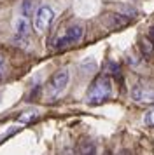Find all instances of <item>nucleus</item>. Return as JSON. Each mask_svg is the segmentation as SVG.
<instances>
[{"mask_svg": "<svg viewBox=\"0 0 154 155\" xmlns=\"http://www.w3.org/2000/svg\"><path fill=\"white\" fill-rule=\"evenodd\" d=\"M110 96H112V80L107 75H102L89 85V89L86 92V101H88V105L96 106L109 101Z\"/></svg>", "mask_w": 154, "mask_h": 155, "instance_id": "f257e3e1", "label": "nucleus"}, {"mask_svg": "<svg viewBox=\"0 0 154 155\" xmlns=\"http://www.w3.org/2000/svg\"><path fill=\"white\" fill-rule=\"evenodd\" d=\"M68 80H70L68 70H58L54 75L51 77V80H49V84H47V96L49 98L60 96V94L67 89Z\"/></svg>", "mask_w": 154, "mask_h": 155, "instance_id": "f03ea898", "label": "nucleus"}, {"mask_svg": "<svg viewBox=\"0 0 154 155\" xmlns=\"http://www.w3.org/2000/svg\"><path fill=\"white\" fill-rule=\"evenodd\" d=\"M84 35V28L81 25H72L68 28L65 30V33H63L58 40H56V47L58 49H63V47H67V45H72V44H77Z\"/></svg>", "mask_w": 154, "mask_h": 155, "instance_id": "7ed1b4c3", "label": "nucleus"}, {"mask_svg": "<svg viewBox=\"0 0 154 155\" xmlns=\"http://www.w3.org/2000/svg\"><path fill=\"white\" fill-rule=\"evenodd\" d=\"M54 19V11L49 5H42L37 9V12L33 16V26L37 31H46L49 28V25Z\"/></svg>", "mask_w": 154, "mask_h": 155, "instance_id": "20e7f679", "label": "nucleus"}, {"mask_svg": "<svg viewBox=\"0 0 154 155\" xmlns=\"http://www.w3.org/2000/svg\"><path fill=\"white\" fill-rule=\"evenodd\" d=\"M130 96H131V99L137 101V103H145V105L154 103V91L151 87H145V85H142V84L133 85Z\"/></svg>", "mask_w": 154, "mask_h": 155, "instance_id": "39448f33", "label": "nucleus"}, {"mask_svg": "<svg viewBox=\"0 0 154 155\" xmlns=\"http://www.w3.org/2000/svg\"><path fill=\"white\" fill-rule=\"evenodd\" d=\"M77 155H96V147L91 141H82L77 148Z\"/></svg>", "mask_w": 154, "mask_h": 155, "instance_id": "423d86ee", "label": "nucleus"}, {"mask_svg": "<svg viewBox=\"0 0 154 155\" xmlns=\"http://www.w3.org/2000/svg\"><path fill=\"white\" fill-rule=\"evenodd\" d=\"M140 51L144 52L145 58H152L154 56V44L151 38H142L140 40Z\"/></svg>", "mask_w": 154, "mask_h": 155, "instance_id": "0eeeda50", "label": "nucleus"}, {"mask_svg": "<svg viewBox=\"0 0 154 155\" xmlns=\"http://www.w3.org/2000/svg\"><path fill=\"white\" fill-rule=\"evenodd\" d=\"M30 33V25H28L26 18H21L16 21V35L18 37H26Z\"/></svg>", "mask_w": 154, "mask_h": 155, "instance_id": "6e6552de", "label": "nucleus"}, {"mask_svg": "<svg viewBox=\"0 0 154 155\" xmlns=\"http://www.w3.org/2000/svg\"><path fill=\"white\" fill-rule=\"evenodd\" d=\"M33 5H35L33 0H25V2H23V5H21V12H23V18H28V16H32V12H33Z\"/></svg>", "mask_w": 154, "mask_h": 155, "instance_id": "1a4fd4ad", "label": "nucleus"}, {"mask_svg": "<svg viewBox=\"0 0 154 155\" xmlns=\"http://www.w3.org/2000/svg\"><path fill=\"white\" fill-rule=\"evenodd\" d=\"M144 122H145L147 126L154 127V108H152V110H149V112L145 113V117H144Z\"/></svg>", "mask_w": 154, "mask_h": 155, "instance_id": "9d476101", "label": "nucleus"}, {"mask_svg": "<svg viewBox=\"0 0 154 155\" xmlns=\"http://www.w3.org/2000/svg\"><path fill=\"white\" fill-rule=\"evenodd\" d=\"M35 119H37V113L35 112H26L25 115H21L19 117L21 122H32V120H35Z\"/></svg>", "mask_w": 154, "mask_h": 155, "instance_id": "9b49d317", "label": "nucleus"}, {"mask_svg": "<svg viewBox=\"0 0 154 155\" xmlns=\"http://www.w3.org/2000/svg\"><path fill=\"white\" fill-rule=\"evenodd\" d=\"M149 38H151L152 44H154V28H151V31H149Z\"/></svg>", "mask_w": 154, "mask_h": 155, "instance_id": "f8f14e48", "label": "nucleus"}, {"mask_svg": "<svg viewBox=\"0 0 154 155\" xmlns=\"http://www.w3.org/2000/svg\"><path fill=\"white\" fill-rule=\"evenodd\" d=\"M4 75H5V71H4V66H0V80L4 78Z\"/></svg>", "mask_w": 154, "mask_h": 155, "instance_id": "ddd939ff", "label": "nucleus"}, {"mask_svg": "<svg viewBox=\"0 0 154 155\" xmlns=\"http://www.w3.org/2000/svg\"><path fill=\"white\" fill-rule=\"evenodd\" d=\"M0 66H4V56L0 54Z\"/></svg>", "mask_w": 154, "mask_h": 155, "instance_id": "4468645a", "label": "nucleus"}, {"mask_svg": "<svg viewBox=\"0 0 154 155\" xmlns=\"http://www.w3.org/2000/svg\"><path fill=\"white\" fill-rule=\"evenodd\" d=\"M107 155H109V153H107Z\"/></svg>", "mask_w": 154, "mask_h": 155, "instance_id": "2eb2a0df", "label": "nucleus"}]
</instances>
